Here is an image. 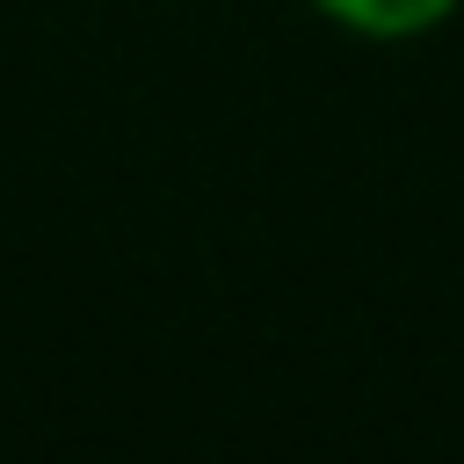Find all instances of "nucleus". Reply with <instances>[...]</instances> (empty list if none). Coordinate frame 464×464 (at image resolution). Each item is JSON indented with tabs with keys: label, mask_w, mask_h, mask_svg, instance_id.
Segmentation results:
<instances>
[{
	"label": "nucleus",
	"mask_w": 464,
	"mask_h": 464,
	"mask_svg": "<svg viewBox=\"0 0 464 464\" xmlns=\"http://www.w3.org/2000/svg\"><path fill=\"white\" fill-rule=\"evenodd\" d=\"M319 22L362 36V44H413L428 29H442L464 0H304Z\"/></svg>",
	"instance_id": "1"
}]
</instances>
